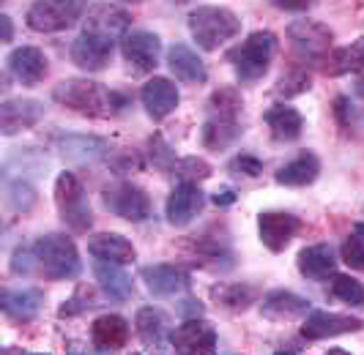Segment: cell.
<instances>
[{
  "mask_svg": "<svg viewBox=\"0 0 364 355\" xmlns=\"http://www.w3.org/2000/svg\"><path fill=\"white\" fill-rule=\"evenodd\" d=\"M331 295L348 306H364V284L348 273H334L331 279Z\"/></svg>",
  "mask_w": 364,
  "mask_h": 355,
  "instance_id": "836d02e7",
  "label": "cell"
},
{
  "mask_svg": "<svg viewBox=\"0 0 364 355\" xmlns=\"http://www.w3.org/2000/svg\"><path fill=\"white\" fill-rule=\"evenodd\" d=\"M263 121L269 126L277 142H296L304 131V118L291 104H274L263 112Z\"/></svg>",
  "mask_w": 364,
  "mask_h": 355,
  "instance_id": "83f0119b",
  "label": "cell"
},
{
  "mask_svg": "<svg viewBox=\"0 0 364 355\" xmlns=\"http://www.w3.org/2000/svg\"><path fill=\"white\" fill-rule=\"evenodd\" d=\"M189 31L195 36V41L200 44V50L211 53L222 47L225 41L236 38L241 31V19L222 6H198L189 11Z\"/></svg>",
  "mask_w": 364,
  "mask_h": 355,
  "instance_id": "277c9868",
  "label": "cell"
},
{
  "mask_svg": "<svg viewBox=\"0 0 364 355\" xmlns=\"http://www.w3.org/2000/svg\"><path fill=\"white\" fill-rule=\"evenodd\" d=\"M318 175H321V159H318L312 151H301L296 159L288 161V164H282V167L277 170V183L299 189V186L315 183Z\"/></svg>",
  "mask_w": 364,
  "mask_h": 355,
  "instance_id": "f546056e",
  "label": "cell"
},
{
  "mask_svg": "<svg viewBox=\"0 0 364 355\" xmlns=\"http://www.w3.org/2000/svg\"><path fill=\"white\" fill-rule=\"evenodd\" d=\"M115 38H107V36H99V33H88L82 31V36H77L72 44V63L80 66L82 71H102L109 66L112 60V53H115Z\"/></svg>",
  "mask_w": 364,
  "mask_h": 355,
  "instance_id": "4fadbf2b",
  "label": "cell"
},
{
  "mask_svg": "<svg viewBox=\"0 0 364 355\" xmlns=\"http://www.w3.org/2000/svg\"><path fill=\"white\" fill-rule=\"evenodd\" d=\"M173 173L181 178V180H186V183H200V180H205V178H211L214 170H211L208 161L198 159V156H189V159L178 161Z\"/></svg>",
  "mask_w": 364,
  "mask_h": 355,
  "instance_id": "f35d334b",
  "label": "cell"
},
{
  "mask_svg": "<svg viewBox=\"0 0 364 355\" xmlns=\"http://www.w3.org/2000/svg\"><path fill=\"white\" fill-rule=\"evenodd\" d=\"M132 328L121 315H102L91 325V344L96 353H118L127 347Z\"/></svg>",
  "mask_w": 364,
  "mask_h": 355,
  "instance_id": "d6986e66",
  "label": "cell"
},
{
  "mask_svg": "<svg viewBox=\"0 0 364 355\" xmlns=\"http://www.w3.org/2000/svg\"><path fill=\"white\" fill-rule=\"evenodd\" d=\"M301 230V219L285 211H266L257 216V232H260V241L263 246L279 254L291 246V241Z\"/></svg>",
  "mask_w": 364,
  "mask_h": 355,
  "instance_id": "8fae6325",
  "label": "cell"
},
{
  "mask_svg": "<svg viewBox=\"0 0 364 355\" xmlns=\"http://www.w3.org/2000/svg\"><path fill=\"white\" fill-rule=\"evenodd\" d=\"M140 102H143L146 112L154 121H164V118L178 106L181 96H178V88H176L173 80H167V77H154V80H148L146 85H143V90H140Z\"/></svg>",
  "mask_w": 364,
  "mask_h": 355,
  "instance_id": "ac0fdd59",
  "label": "cell"
},
{
  "mask_svg": "<svg viewBox=\"0 0 364 355\" xmlns=\"http://www.w3.org/2000/svg\"><path fill=\"white\" fill-rule=\"evenodd\" d=\"M96 309V295H93L91 287H77V293H74L69 301L60 303V309H58V317H77V315H85V312H91Z\"/></svg>",
  "mask_w": 364,
  "mask_h": 355,
  "instance_id": "d590c367",
  "label": "cell"
},
{
  "mask_svg": "<svg viewBox=\"0 0 364 355\" xmlns=\"http://www.w3.org/2000/svg\"><path fill=\"white\" fill-rule=\"evenodd\" d=\"M44 104L36 99H6L0 104V131L6 137H14L19 131H28L44 118Z\"/></svg>",
  "mask_w": 364,
  "mask_h": 355,
  "instance_id": "9a60e30c",
  "label": "cell"
},
{
  "mask_svg": "<svg viewBox=\"0 0 364 355\" xmlns=\"http://www.w3.org/2000/svg\"><path fill=\"white\" fill-rule=\"evenodd\" d=\"M274 53H277V36L272 31H255L228 53V60L236 66L241 82H255L269 71Z\"/></svg>",
  "mask_w": 364,
  "mask_h": 355,
  "instance_id": "5b68a950",
  "label": "cell"
},
{
  "mask_svg": "<svg viewBox=\"0 0 364 355\" xmlns=\"http://www.w3.org/2000/svg\"><path fill=\"white\" fill-rule=\"evenodd\" d=\"M58 151H60L63 159L88 164V161L107 156L109 142L102 140V137H88V134H66V137H58Z\"/></svg>",
  "mask_w": 364,
  "mask_h": 355,
  "instance_id": "484cf974",
  "label": "cell"
},
{
  "mask_svg": "<svg viewBox=\"0 0 364 355\" xmlns=\"http://www.w3.org/2000/svg\"><path fill=\"white\" fill-rule=\"evenodd\" d=\"M85 14V0H36L25 22L36 33H60L69 31L77 19Z\"/></svg>",
  "mask_w": 364,
  "mask_h": 355,
  "instance_id": "52a82bcc",
  "label": "cell"
},
{
  "mask_svg": "<svg viewBox=\"0 0 364 355\" xmlns=\"http://www.w3.org/2000/svg\"><path fill=\"white\" fill-rule=\"evenodd\" d=\"M310 85H312L310 71L293 69V71H288L285 77H279V82H277V93H279V96H285V99H293V96H301L304 90H310Z\"/></svg>",
  "mask_w": 364,
  "mask_h": 355,
  "instance_id": "74e56055",
  "label": "cell"
},
{
  "mask_svg": "<svg viewBox=\"0 0 364 355\" xmlns=\"http://www.w3.org/2000/svg\"><path fill=\"white\" fill-rule=\"evenodd\" d=\"M353 90H356V96H359V99H364V74L359 77V80H356V85H353Z\"/></svg>",
  "mask_w": 364,
  "mask_h": 355,
  "instance_id": "7dc6e473",
  "label": "cell"
},
{
  "mask_svg": "<svg viewBox=\"0 0 364 355\" xmlns=\"http://www.w3.org/2000/svg\"><path fill=\"white\" fill-rule=\"evenodd\" d=\"M167 66L186 85H203L208 80V71H205V63L200 60V55L195 53L192 47H186L183 41H176L167 50Z\"/></svg>",
  "mask_w": 364,
  "mask_h": 355,
  "instance_id": "7402d4cb",
  "label": "cell"
},
{
  "mask_svg": "<svg viewBox=\"0 0 364 355\" xmlns=\"http://www.w3.org/2000/svg\"><path fill=\"white\" fill-rule=\"evenodd\" d=\"M121 55L129 63V69L134 74H148L159 66V55H162V41L159 36L151 31H134L127 33L121 41Z\"/></svg>",
  "mask_w": 364,
  "mask_h": 355,
  "instance_id": "30bf717a",
  "label": "cell"
},
{
  "mask_svg": "<svg viewBox=\"0 0 364 355\" xmlns=\"http://www.w3.org/2000/svg\"><path fill=\"white\" fill-rule=\"evenodd\" d=\"M148 156H151V161H154V167L156 170H162V173H173L176 170V164H178V159H176V153H173V148L164 142L162 134H154L151 140H148Z\"/></svg>",
  "mask_w": 364,
  "mask_h": 355,
  "instance_id": "8d00e7d4",
  "label": "cell"
},
{
  "mask_svg": "<svg viewBox=\"0 0 364 355\" xmlns=\"http://www.w3.org/2000/svg\"><path fill=\"white\" fill-rule=\"evenodd\" d=\"M129 25H132V17L112 3H96L88 9V17H85V31L88 33L107 36V38H118L121 33H127Z\"/></svg>",
  "mask_w": 364,
  "mask_h": 355,
  "instance_id": "603a6c76",
  "label": "cell"
},
{
  "mask_svg": "<svg viewBox=\"0 0 364 355\" xmlns=\"http://www.w3.org/2000/svg\"><path fill=\"white\" fill-rule=\"evenodd\" d=\"M214 301L230 312H244L247 306L257 301V290L252 284H219L214 287Z\"/></svg>",
  "mask_w": 364,
  "mask_h": 355,
  "instance_id": "d6a6232c",
  "label": "cell"
},
{
  "mask_svg": "<svg viewBox=\"0 0 364 355\" xmlns=\"http://www.w3.org/2000/svg\"><path fill=\"white\" fill-rule=\"evenodd\" d=\"M96 284L105 290L109 301H129L134 295V284L132 276L121 268V263H109V260H96L93 266Z\"/></svg>",
  "mask_w": 364,
  "mask_h": 355,
  "instance_id": "4316f807",
  "label": "cell"
},
{
  "mask_svg": "<svg viewBox=\"0 0 364 355\" xmlns=\"http://www.w3.org/2000/svg\"><path fill=\"white\" fill-rule=\"evenodd\" d=\"M211 200H214V205H219V208H228V205L236 202V192H233V189H222V192H217Z\"/></svg>",
  "mask_w": 364,
  "mask_h": 355,
  "instance_id": "f6af8a7d",
  "label": "cell"
},
{
  "mask_svg": "<svg viewBox=\"0 0 364 355\" xmlns=\"http://www.w3.org/2000/svg\"><path fill=\"white\" fill-rule=\"evenodd\" d=\"M53 99L66 109H74V112L88 115V118H115L129 104L124 93L109 90L107 85L93 82V80H82V77L58 82L53 90Z\"/></svg>",
  "mask_w": 364,
  "mask_h": 355,
  "instance_id": "7a4b0ae2",
  "label": "cell"
},
{
  "mask_svg": "<svg viewBox=\"0 0 364 355\" xmlns=\"http://www.w3.org/2000/svg\"><path fill=\"white\" fill-rule=\"evenodd\" d=\"M140 279L146 282L148 293L156 295V298H170V295L181 293V290H186L192 284V276L183 268L167 266V263L140 268Z\"/></svg>",
  "mask_w": 364,
  "mask_h": 355,
  "instance_id": "e0dca14e",
  "label": "cell"
},
{
  "mask_svg": "<svg viewBox=\"0 0 364 355\" xmlns=\"http://www.w3.org/2000/svg\"><path fill=\"white\" fill-rule=\"evenodd\" d=\"M41 306H44V290H38V287L3 290V295H0V309H3V315H9L11 320H19V322L33 320Z\"/></svg>",
  "mask_w": 364,
  "mask_h": 355,
  "instance_id": "cb8c5ba5",
  "label": "cell"
},
{
  "mask_svg": "<svg viewBox=\"0 0 364 355\" xmlns=\"http://www.w3.org/2000/svg\"><path fill=\"white\" fill-rule=\"evenodd\" d=\"M170 344L176 353H214L217 350V331L203 317L183 320L178 328L170 331Z\"/></svg>",
  "mask_w": 364,
  "mask_h": 355,
  "instance_id": "7c38bea8",
  "label": "cell"
},
{
  "mask_svg": "<svg viewBox=\"0 0 364 355\" xmlns=\"http://www.w3.org/2000/svg\"><path fill=\"white\" fill-rule=\"evenodd\" d=\"M312 312V303L288 290H274L260 303V315L274 322H293L299 317H307Z\"/></svg>",
  "mask_w": 364,
  "mask_h": 355,
  "instance_id": "ffe728a7",
  "label": "cell"
},
{
  "mask_svg": "<svg viewBox=\"0 0 364 355\" xmlns=\"http://www.w3.org/2000/svg\"><path fill=\"white\" fill-rule=\"evenodd\" d=\"M334 115H337L340 126H350V121H353V106H350V102H348L346 96H340L334 102Z\"/></svg>",
  "mask_w": 364,
  "mask_h": 355,
  "instance_id": "b9f144b4",
  "label": "cell"
},
{
  "mask_svg": "<svg viewBox=\"0 0 364 355\" xmlns=\"http://www.w3.org/2000/svg\"><path fill=\"white\" fill-rule=\"evenodd\" d=\"M121 3H143V0H121Z\"/></svg>",
  "mask_w": 364,
  "mask_h": 355,
  "instance_id": "c3c4849f",
  "label": "cell"
},
{
  "mask_svg": "<svg viewBox=\"0 0 364 355\" xmlns=\"http://www.w3.org/2000/svg\"><path fill=\"white\" fill-rule=\"evenodd\" d=\"M288 38H291L293 50H296L299 58L321 63L331 53L334 33L328 31L323 22H318V19H299V22L288 25Z\"/></svg>",
  "mask_w": 364,
  "mask_h": 355,
  "instance_id": "9c48e42d",
  "label": "cell"
},
{
  "mask_svg": "<svg viewBox=\"0 0 364 355\" xmlns=\"http://www.w3.org/2000/svg\"><path fill=\"white\" fill-rule=\"evenodd\" d=\"M0 25H3V41L11 44V38H14V22H11V17L3 14V17H0Z\"/></svg>",
  "mask_w": 364,
  "mask_h": 355,
  "instance_id": "bcb514c9",
  "label": "cell"
},
{
  "mask_svg": "<svg viewBox=\"0 0 364 355\" xmlns=\"http://www.w3.org/2000/svg\"><path fill=\"white\" fill-rule=\"evenodd\" d=\"M88 251L96 260H109V263H121V266L134 263V257H137L132 241H129L127 235H118V232H99V235H93L91 241H88Z\"/></svg>",
  "mask_w": 364,
  "mask_h": 355,
  "instance_id": "f1b7e54d",
  "label": "cell"
},
{
  "mask_svg": "<svg viewBox=\"0 0 364 355\" xmlns=\"http://www.w3.org/2000/svg\"><path fill=\"white\" fill-rule=\"evenodd\" d=\"M102 200H105V208L127 222H146L151 219V197L137 186V183H129V180H115L102 189Z\"/></svg>",
  "mask_w": 364,
  "mask_h": 355,
  "instance_id": "ba28073f",
  "label": "cell"
},
{
  "mask_svg": "<svg viewBox=\"0 0 364 355\" xmlns=\"http://www.w3.org/2000/svg\"><path fill=\"white\" fill-rule=\"evenodd\" d=\"M277 9H282V11H293V14H299V11H307L312 6V0H272Z\"/></svg>",
  "mask_w": 364,
  "mask_h": 355,
  "instance_id": "ee69618b",
  "label": "cell"
},
{
  "mask_svg": "<svg viewBox=\"0 0 364 355\" xmlns=\"http://www.w3.org/2000/svg\"><path fill=\"white\" fill-rule=\"evenodd\" d=\"M241 109H244V99L236 88H219L211 93L205 104V124L200 131V140L208 151H228L241 140L244 134Z\"/></svg>",
  "mask_w": 364,
  "mask_h": 355,
  "instance_id": "6da1fadb",
  "label": "cell"
},
{
  "mask_svg": "<svg viewBox=\"0 0 364 355\" xmlns=\"http://www.w3.org/2000/svg\"><path fill=\"white\" fill-rule=\"evenodd\" d=\"M9 195H11V205H14L17 211H28V208L36 202V192H33V189H31L25 180H17V183H11Z\"/></svg>",
  "mask_w": 364,
  "mask_h": 355,
  "instance_id": "60d3db41",
  "label": "cell"
},
{
  "mask_svg": "<svg viewBox=\"0 0 364 355\" xmlns=\"http://www.w3.org/2000/svg\"><path fill=\"white\" fill-rule=\"evenodd\" d=\"M364 328V320L350 317V315H334V312H321L312 309L304 325H301V337L310 342H321L328 337H343V334H356Z\"/></svg>",
  "mask_w": 364,
  "mask_h": 355,
  "instance_id": "5bb4252c",
  "label": "cell"
},
{
  "mask_svg": "<svg viewBox=\"0 0 364 355\" xmlns=\"http://www.w3.org/2000/svg\"><path fill=\"white\" fill-rule=\"evenodd\" d=\"M205 208V195L200 192V186L198 183H186L181 180L170 197H167V222L173 224V227H186L192 219H198V213Z\"/></svg>",
  "mask_w": 364,
  "mask_h": 355,
  "instance_id": "2e32d148",
  "label": "cell"
},
{
  "mask_svg": "<svg viewBox=\"0 0 364 355\" xmlns=\"http://www.w3.org/2000/svg\"><path fill=\"white\" fill-rule=\"evenodd\" d=\"M31 251H33V271L38 276L50 279V282H66V279H74L82 271L77 246H74L72 238L63 235V232L41 235L31 246Z\"/></svg>",
  "mask_w": 364,
  "mask_h": 355,
  "instance_id": "3957f363",
  "label": "cell"
},
{
  "mask_svg": "<svg viewBox=\"0 0 364 355\" xmlns=\"http://www.w3.org/2000/svg\"><path fill=\"white\" fill-rule=\"evenodd\" d=\"M134 328H137V339L143 342L146 350H162L164 334H167V317L162 309L156 306H143L134 317Z\"/></svg>",
  "mask_w": 364,
  "mask_h": 355,
  "instance_id": "4dcf8cb0",
  "label": "cell"
},
{
  "mask_svg": "<svg viewBox=\"0 0 364 355\" xmlns=\"http://www.w3.org/2000/svg\"><path fill=\"white\" fill-rule=\"evenodd\" d=\"M299 263V271L304 279H312V282H323L328 276H334V268H337V254L328 244H312V246H304L296 257Z\"/></svg>",
  "mask_w": 364,
  "mask_h": 355,
  "instance_id": "d4e9b609",
  "label": "cell"
},
{
  "mask_svg": "<svg viewBox=\"0 0 364 355\" xmlns=\"http://www.w3.org/2000/svg\"><path fill=\"white\" fill-rule=\"evenodd\" d=\"M6 66L22 85H38L50 71L47 55L41 53L38 47H17V50H11L9 58H6Z\"/></svg>",
  "mask_w": 364,
  "mask_h": 355,
  "instance_id": "44dd1931",
  "label": "cell"
},
{
  "mask_svg": "<svg viewBox=\"0 0 364 355\" xmlns=\"http://www.w3.org/2000/svg\"><path fill=\"white\" fill-rule=\"evenodd\" d=\"M340 254H343V263L348 268L364 271V224H356V232H350L343 241Z\"/></svg>",
  "mask_w": 364,
  "mask_h": 355,
  "instance_id": "e575fe53",
  "label": "cell"
},
{
  "mask_svg": "<svg viewBox=\"0 0 364 355\" xmlns=\"http://www.w3.org/2000/svg\"><path fill=\"white\" fill-rule=\"evenodd\" d=\"M323 66H326L328 77H343V74L364 71V36L346 44V47L331 50L328 58L323 60Z\"/></svg>",
  "mask_w": 364,
  "mask_h": 355,
  "instance_id": "1f68e13d",
  "label": "cell"
},
{
  "mask_svg": "<svg viewBox=\"0 0 364 355\" xmlns=\"http://www.w3.org/2000/svg\"><path fill=\"white\" fill-rule=\"evenodd\" d=\"M203 303L200 301H195V298H186V301L178 303V315L186 320H192V317H203Z\"/></svg>",
  "mask_w": 364,
  "mask_h": 355,
  "instance_id": "7bdbcfd3",
  "label": "cell"
},
{
  "mask_svg": "<svg viewBox=\"0 0 364 355\" xmlns=\"http://www.w3.org/2000/svg\"><path fill=\"white\" fill-rule=\"evenodd\" d=\"M55 205L60 213V222L72 232H88L93 224V213L88 195L74 173H60L55 180Z\"/></svg>",
  "mask_w": 364,
  "mask_h": 355,
  "instance_id": "8992f818",
  "label": "cell"
},
{
  "mask_svg": "<svg viewBox=\"0 0 364 355\" xmlns=\"http://www.w3.org/2000/svg\"><path fill=\"white\" fill-rule=\"evenodd\" d=\"M228 170H230L233 175L257 178L260 173H263V161L257 159V156H252V153H238L236 159H230Z\"/></svg>",
  "mask_w": 364,
  "mask_h": 355,
  "instance_id": "ab89813d",
  "label": "cell"
}]
</instances>
